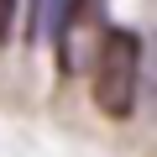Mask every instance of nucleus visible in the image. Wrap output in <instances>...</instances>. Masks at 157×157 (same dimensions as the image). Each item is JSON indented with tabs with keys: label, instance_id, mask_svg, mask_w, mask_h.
I'll return each mask as SVG.
<instances>
[{
	"label": "nucleus",
	"instance_id": "2",
	"mask_svg": "<svg viewBox=\"0 0 157 157\" xmlns=\"http://www.w3.org/2000/svg\"><path fill=\"white\" fill-rule=\"evenodd\" d=\"M16 11H21V0H0V42L16 32Z\"/></svg>",
	"mask_w": 157,
	"mask_h": 157
},
{
	"label": "nucleus",
	"instance_id": "1",
	"mask_svg": "<svg viewBox=\"0 0 157 157\" xmlns=\"http://www.w3.org/2000/svg\"><path fill=\"white\" fill-rule=\"evenodd\" d=\"M136 89H141V42L136 32L110 26L94 47V78H89V94L100 105V115L126 121L136 110Z\"/></svg>",
	"mask_w": 157,
	"mask_h": 157
}]
</instances>
